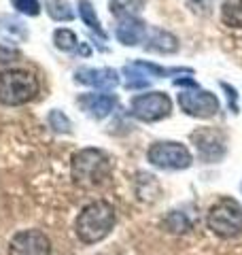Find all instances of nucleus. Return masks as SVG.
I'll use <instances>...</instances> for the list:
<instances>
[{"mask_svg": "<svg viewBox=\"0 0 242 255\" xmlns=\"http://www.w3.org/2000/svg\"><path fill=\"white\" fill-rule=\"evenodd\" d=\"M113 174V159L102 149H81L70 159V179L81 189H94L109 181Z\"/></svg>", "mask_w": 242, "mask_h": 255, "instance_id": "f257e3e1", "label": "nucleus"}, {"mask_svg": "<svg viewBox=\"0 0 242 255\" xmlns=\"http://www.w3.org/2000/svg\"><path fill=\"white\" fill-rule=\"evenodd\" d=\"M115 221H117V215L111 202L94 200L81 209L75 230H77L79 241H83L85 245H96L113 232Z\"/></svg>", "mask_w": 242, "mask_h": 255, "instance_id": "f03ea898", "label": "nucleus"}, {"mask_svg": "<svg viewBox=\"0 0 242 255\" xmlns=\"http://www.w3.org/2000/svg\"><path fill=\"white\" fill-rule=\"evenodd\" d=\"M40 90L38 79L23 68L0 70V102L6 107H21L34 100Z\"/></svg>", "mask_w": 242, "mask_h": 255, "instance_id": "7ed1b4c3", "label": "nucleus"}, {"mask_svg": "<svg viewBox=\"0 0 242 255\" xmlns=\"http://www.w3.org/2000/svg\"><path fill=\"white\" fill-rule=\"evenodd\" d=\"M206 223L208 230L219 238L242 236V204L234 198H221L208 209Z\"/></svg>", "mask_w": 242, "mask_h": 255, "instance_id": "20e7f679", "label": "nucleus"}, {"mask_svg": "<svg viewBox=\"0 0 242 255\" xmlns=\"http://www.w3.org/2000/svg\"><path fill=\"white\" fill-rule=\"evenodd\" d=\"M147 159L161 170H185L193 164L189 149L176 140H159L153 142L147 151Z\"/></svg>", "mask_w": 242, "mask_h": 255, "instance_id": "39448f33", "label": "nucleus"}, {"mask_svg": "<svg viewBox=\"0 0 242 255\" xmlns=\"http://www.w3.org/2000/svg\"><path fill=\"white\" fill-rule=\"evenodd\" d=\"M172 111V100L168 98V94L164 92H147L132 98L130 105V113L136 117L138 122L144 124H153V122H161L170 115Z\"/></svg>", "mask_w": 242, "mask_h": 255, "instance_id": "423d86ee", "label": "nucleus"}, {"mask_svg": "<svg viewBox=\"0 0 242 255\" xmlns=\"http://www.w3.org/2000/svg\"><path fill=\"white\" fill-rule=\"evenodd\" d=\"M176 100L185 115L196 119H208L219 113V98L208 90H183Z\"/></svg>", "mask_w": 242, "mask_h": 255, "instance_id": "0eeeda50", "label": "nucleus"}, {"mask_svg": "<svg viewBox=\"0 0 242 255\" xmlns=\"http://www.w3.org/2000/svg\"><path fill=\"white\" fill-rule=\"evenodd\" d=\"M191 142L198 149V157L206 164L219 162L225 155V136L215 128H198L191 132Z\"/></svg>", "mask_w": 242, "mask_h": 255, "instance_id": "6e6552de", "label": "nucleus"}, {"mask_svg": "<svg viewBox=\"0 0 242 255\" xmlns=\"http://www.w3.org/2000/svg\"><path fill=\"white\" fill-rule=\"evenodd\" d=\"M9 255H51V243L40 230H21L11 238Z\"/></svg>", "mask_w": 242, "mask_h": 255, "instance_id": "1a4fd4ad", "label": "nucleus"}, {"mask_svg": "<svg viewBox=\"0 0 242 255\" xmlns=\"http://www.w3.org/2000/svg\"><path fill=\"white\" fill-rule=\"evenodd\" d=\"M75 79L77 83L94 87V90H115L119 85V75L113 68H79Z\"/></svg>", "mask_w": 242, "mask_h": 255, "instance_id": "9d476101", "label": "nucleus"}, {"mask_svg": "<svg viewBox=\"0 0 242 255\" xmlns=\"http://www.w3.org/2000/svg\"><path fill=\"white\" fill-rule=\"evenodd\" d=\"M147 32H149V26L140 17H121L115 28V36L121 45L136 47V45L144 43Z\"/></svg>", "mask_w": 242, "mask_h": 255, "instance_id": "9b49d317", "label": "nucleus"}, {"mask_svg": "<svg viewBox=\"0 0 242 255\" xmlns=\"http://www.w3.org/2000/svg\"><path fill=\"white\" fill-rule=\"evenodd\" d=\"M79 107L85 111L92 119H104L117 107V98L111 94H83L77 98Z\"/></svg>", "mask_w": 242, "mask_h": 255, "instance_id": "f8f14e48", "label": "nucleus"}, {"mask_svg": "<svg viewBox=\"0 0 242 255\" xmlns=\"http://www.w3.org/2000/svg\"><path fill=\"white\" fill-rule=\"evenodd\" d=\"M142 47H144V51H151V53H174L179 49V38L168 30L149 28Z\"/></svg>", "mask_w": 242, "mask_h": 255, "instance_id": "ddd939ff", "label": "nucleus"}, {"mask_svg": "<svg viewBox=\"0 0 242 255\" xmlns=\"http://www.w3.org/2000/svg\"><path fill=\"white\" fill-rule=\"evenodd\" d=\"M0 34L13 43H21L28 38V30L21 19L11 17V15H0Z\"/></svg>", "mask_w": 242, "mask_h": 255, "instance_id": "4468645a", "label": "nucleus"}, {"mask_svg": "<svg viewBox=\"0 0 242 255\" xmlns=\"http://www.w3.org/2000/svg\"><path fill=\"white\" fill-rule=\"evenodd\" d=\"M147 0H113L109 4L111 13L115 17H138V13L144 9Z\"/></svg>", "mask_w": 242, "mask_h": 255, "instance_id": "2eb2a0df", "label": "nucleus"}, {"mask_svg": "<svg viewBox=\"0 0 242 255\" xmlns=\"http://www.w3.org/2000/svg\"><path fill=\"white\" fill-rule=\"evenodd\" d=\"M79 17L83 19V23L90 30H94L96 34H98L100 38H107V32L102 30V23L98 19V15H96V9H94V4L90 2V0H79Z\"/></svg>", "mask_w": 242, "mask_h": 255, "instance_id": "dca6fc26", "label": "nucleus"}, {"mask_svg": "<svg viewBox=\"0 0 242 255\" xmlns=\"http://www.w3.org/2000/svg\"><path fill=\"white\" fill-rule=\"evenodd\" d=\"M221 21L230 28H242V0H223Z\"/></svg>", "mask_w": 242, "mask_h": 255, "instance_id": "f3484780", "label": "nucleus"}, {"mask_svg": "<svg viewBox=\"0 0 242 255\" xmlns=\"http://www.w3.org/2000/svg\"><path fill=\"white\" fill-rule=\"evenodd\" d=\"M45 11L55 21H70L75 19V11L68 0H45Z\"/></svg>", "mask_w": 242, "mask_h": 255, "instance_id": "a211bd4d", "label": "nucleus"}, {"mask_svg": "<svg viewBox=\"0 0 242 255\" xmlns=\"http://www.w3.org/2000/svg\"><path fill=\"white\" fill-rule=\"evenodd\" d=\"M134 66H138L140 70L147 77H172V75H193L191 68H161L157 64H151V62H134Z\"/></svg>", "mask_w": 242, "mask_h": 255, "instance_id": "6ab92c4d", "label": "nucleus"}, {"mask_svg": "<svg viewBox=\"0 0 242 255\" xmlns=\"http://www.w3.org/2000/svg\"><path fill=\"white\" fill-rule=\"evenodd\" d=\"M164 230H168L170 234H185V232H189L191 230V223H189V219L185 217L183 213H179V211H172L168 217L164 219Z\"/></svg>", "mask_w": 242, "mask_h": 255, "instance_id": "aec40b11", "label": "nucleus"}, {"mask_svg": "<svg viewBox=\"0 0 242 255\" xmlns=\"http://www.w3.org/2000/svg\"><path fill=\"white\" fill-rule=\"evenodd\" d=\"M53 43H55V47H58L60 51H72L79 45V38H77V34L72 30L58 28L53 32Z\"/></svg>", "mask_w": 242, "mask_h": 255, "instance_id": "412c9836", "label": "nucleus"}, {"mask_svg": "<svg viewBox=\"0 0 242 255\" xmlns=\"http://www.w3.org/2000/svg\"><path fill=\"white\" fill-rule=\"evenodd\" d=\"M138 66H125L123 68V75L127 77L125 79V87L127 90H144V87H149V79L144 73H138Z\"/></svg>", "mask_w": 242, "mask_h": 255, "instance_id": "4be33fe9", "label": "nucleus"}, {"mask_svg": "<svg viewBox=\"0 0 242 255\" xmlns=\"http://www.w3.org/2000/svg\"><path fill=\"white\" fill-rule=\"evenodd\" d=\"M47 122H49V126L53 128V132L58 134H70L72 132V124L66 113H62L60 109H53L49 111V115H47Z\"/></svg>", "mask_w": 242, "mask_h": 255, "instance_id": "5701e85b", "label": "nucleus"}, {"mask_svg": "<svg viewBox=\"0 0 242 255\" xmlns=\"http://www.w3.org/2000/svg\"><path fill=\"white\" fill-rule=\"evenodd\" d=\"M13 9L19 11L21 15H30V17H36L40 13V2L38 0H11Z\"/></svg>", "mask_w": 242, "mask_h": 255, "instance_id": "b1692460", "label": "nucleus"}, {"mask_svg": "<svg viewBox=\"0 0 242 255\" xmlns=\"http://www.w3.org/2000/svg\"><path fill=\"white\" fill-rule=\"evenodd\" d=\"M19 58V51L13 49L9 45H0V64H6V62H15Z\"/></svg>", "mask_w": 242, "mask_h": 255, "instance_id": "393cba45", "label": "nucleus"}, {"mask_svg": "<svg viewBox=\"0 0 242 255\" xmlns=\"http://www.w3.org/2000/svg\"><path fill=\"white\" fill-rule=\"evenodd\" d=\"M221 87L225 92H228V98H230V107L234 109V113H238V94H236V90H234L232 85H228V83H221Z\"/></svg>", "mask_w": 242, "mask_h": 255, "instance_id": "a878e982", "label": "nucleus"}, {"mask_svg": "<svg viewBox=\"0 0 242 255\" xmlns=\"http://www.w3.org/2000/svg\"><path fill=\"white\" fill-rule=\"evenodd\" d=\"M176 87H191V90H198V83L193 79H174Z\"/></svg>", "mask_w": 242, "mask_h": 255, "instance_id": "bb28decb", "label": "nucleus"}]
</instances>
